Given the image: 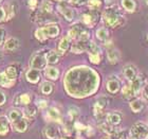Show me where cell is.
Segmentation results:
<instances>
[{"instance_id":"1","label":"cell","mask_w":148,"mask_h":139,"mask_svg":"<svg viewBox=\"0 0 148 139\" xmlns=\"http://www.w3.org/2000/svg\"><path fill=\"white\" fill-rule=\"evenodd\" d=\"M102 18L106 26L113 29L120 28L126 24V18L116 4L106 6V9L102 14Z\"/></svg>"},{"instance_id":"2","label":"cell","mask_w":148,"mask_h":139,"mask_svg":"<svg viewBox=\"0 0 148 139\" xmlns=\"http://www.w3.org/2000/svg\"><path fill=\"white\" fill-rule=\"evenodd\" d=\"M59 27L56 24H48L42 28L37 29L35 31L34 35L35 38L39 41H45L48 38H54V37L59 35Z\"/></svg>"},{"instance_id":"3","label":"cell","mask_w":148,"mask_h":139,"mask_svg":"<svg viewBox=\"0 0 148 139\" xmlns=\"http://www.w3.org/2000/svg\"><path fill=\"white\" fill-rule=\"evenodd\" d=\"M68 37L71 39H78V40H89L90 32L84 28L79 24L72 26L68 31Z\"/></svg>"},{"instance_id":"4","label":"cell","mask_w":148,"mask_h":139,"mask_svg":"<svg viewBox=\"0 0 148 139\" xmlns=\"http://www.w3.org/2000/svg\"><path fill=\"white\" fill-rule=\"evenodd\" d=\"M47 65H48V62H47L46 52H43V51H38V52L34 53L32 55L31 59H30V66H31V68L37 69V70L46 69Z\"/></svg>"},{"instance_id":"5","label":"cell","mask_w":148,"mask_h":139,"mask_svg":"<svg viewBox=\"0 0 148 139\" xmlns=\"http://www.w3.org/2000/svg\"><path fill=\"white\" fill-rule=\"evenodd\" d=\"M130 135L132 139H144L148 136V125L144 122H136L131 127Z\"/></svg>"},{"instance_id":"6","label":"cell","mask_w":148,"mask_h":139,"mask_svg":"<svg viewBox=\"0 0 148 139\" xmlns=\"http://www.w3.org/2000/svg\"><path fill=\"white\" fill-rule=\"evenodd\" d=\"M109 101L107 97H101L99 99H97L94 106H93V114L97 119H103L105 118V108L108 106Z\"/></svg>"},{"instance_id":"7","label":"cell","mask_w":148,"mask_h":139,"mask_svg":"<svg viewBox=\"0 0 148 139\" xmlns=\"http://www.w3.org/2000/svg\"><path fill=\"white\" fill-rule=\"evenodd\" d=\"M99 12L94 11V10H90L88 12H85L82 15V21L84 25H86L87 27H94L99 21Z\"/></svg>"},{"instance_id":"8","label":"cell","mask_w":148,"mask_h":139,"mask_svg":"<svg viewBox=\"0 0 148 139\" xmlns=\"http://www.w3.org/2000/svg\"><path fill=\"white\" fill-rule=\"evenodd\" d=\"M88 52H89V59L92 64L97 65V64L101 63V61H102V53H101V50H99V46L95 43H93V41L90 43V47Z\"/></svg>"},{"instance_id":"9","label":"cell","mask_w":148,"mask_h":139,"mask_svg":"<svg viewBox=\"0 0 148 139\" xmlns=\"http://www.w3.org/2000/svg\"><path fill=\"white\" fill-rule=\"evenodd\" d=\"M57 9L58 11L62 14V16L65 17L66 20H68V21H72L74 19V16H75V13H74L73 10L68 6L66 4L65 2H60L57 6Z\"/></svg>"},{"instance_id":"10","label":"cell","mask_w":148,"mask_h":139,"mask_svg":"<svg viewBox=\"0 0 148 139\" xmlns=\"http://www.w3.org/2000/svg\"><path fill=\"white\" fill-rule=\"evenodd\" d=\"M130 86L132 88V90L134 91L136 95L143 90L144 86H145V79H144V75L143 74H138V77L132 81V82H130Z\"/></svg>"},{"instance_id":"11","label":"cell","mask_w":148,"mask_h":139,"mask_svg":"<svg viewBox=\"0 0 148 139\" xmlns=\"http://www.w3.org/2000/svg\"><path fill=\"white\" fill-rule=\"evenodd\" d=\"M106 87H107V90L110 93H117L121 89L120 80L116 77H109L108 81H107V84H106Z\"/></svg>"},{"instance_id":"12","label":"cell","mask_w":148,"mask_h":139,"mask_svg":"<svg viewBox=\"0 0 148 139\" xmlns=\"http://www.w3.org/2000/svg\"><path fill=\"white\" fill-rule=\"evenodd\" d=\"M90 40H77L76 43L73 44L71 47V50L73 53H83L85 51H88L90 47Z\"/></svg>"},{"instance_id":"13","label":"cell","mask_w":148,"mask_h":139,"mask_svg":"<svg viewBox=\"0 0 148 139\" xmlns=\"http://www.w3.org/2000/svg\"><path fill=\"white\" fill-rule=\"evenodd\" d=\"M121 8L127 13H134L138 10V1L136 0H121Z\"/></svg>"},{"instance_id":"14","label":"cell","mask_w":148,"mask_h":139,"mask_svg":"<svg viewBox=\"0 0 148 139\" xmlns=\"http://www.w3.org/2000/svg\"><path fill=\"white\" fill-rule=\"evenodd\" d=\"M107 57H108V61L110 64L115 65V64H117L119 61H120L121 54H120V52H119V50L111 46L107 48Z\"/></svg>"},{"instance_id":"15","label":"cell","mask_w":148,"mask_h":139,"mask_svg":"<svg viewBox=\"0 0 148 139\" xmlns=\"http://www.w3.org/2000/svg\"><path fill=\"white\" fill-rule=\"evenodd\" d=\"M124 75L129 82H132L136 77H138V70H136V66L133 65H126L123 69Z\"/></svg>"},{"instance_id":"16","label":"cell","mask_w":148,"mask_h":139,"mask_svg":"<svg viewBox=\"0 0 148 139\" xmlns=\"http://www.w3.org/2000/svg\"><path fill=\"white\" fill-rule=\"evenodd\" d=\"M25 79L28 82L32 84H37L40 81V72L39 70L34 68L29 69L27 72H25Z\"/></svg>"},{"instance_id":"17","label":"cell","mask_w":148,"mask_h":139,"mask_svg":"<svg viewBox=\"0 0 148 139\" xmlns=\"http://www.w3.org/2000/svg\"><path fill=\"white\" fill-rule=\"evenodd\" d=\"M71 47V38H69L68 36L62 37L60 41L58 44V48H57V51H58L59 55H62L65 54Z\"/></svg>"},{"instance_id":"18","label":"cell","mask_w":148,"mask_h":139,"mask_svg":"<svg viewBox=\"0 0 148 139\" xmlns=\"http://www.w3.org/2000/svg\"><path fill=\"white\" fill-rule=\"evenodd\" d=\"M19 45L20 43L16 37H10L4 41V49L8 51H14V50L18 49Z\"/></svg>"},{"instance_id":"19","label":"cell","mask_w":148,"mask_h":139,"mask_svg":"<svg viewBox=\"0 0 148 139\" xmlns=\"http://www.w3.org/2000/svg\"><path fill=\"white\" fill-rule=\"evenodd\" d=\"M10 131V120L5 116H0V136H4Z\"/></svg>"},{"instance_id":"20","label":"cell","mask_w":148,"mask_h":139,"mask_svg":"<svg viewBox=\"0 0 148 139\" xmlns=\"http://www.w3.org/2000/svg\"><path fill=\"white\" fill-rule=\"evenodd\" d=\"M106 119H107V123H109L110 125H117V124L121 123L122 121V117H121L120 113H116V111H113V113H110L106 116Z\"/></svg>"},{"instance_id":"21","label":"cell","mask_w":148,"mask_h":139,"mask_svg":"<svg viewBox=\"0 0 148 139\" xmlns=\"http://www.w3.org/2000/svg\"><path fill=\"white\" fill-rule=\"evenodd\" d=\"M45 75H46L49 80L55 81L58 79L59 77V70L54 66H50L45 69Z\"/></svg>"},{"instance_id":"22","label":"cell","mask_w":148,"mask_h":139,"mask_svg":"<svg viewBox=\"0 0 148 139\" xmlns=\"http://www.w3.org/2000/svg\"><path fill=\"white\" fill-rule=\"evenodd\" d=\"M47 115H48V118H49L50 120L54 121V122H58V123H60V122L62 121V115H60L58 109L55 107L49 108V109H48V114Z\"/></svg>"},{"instance_id":"23","label":"cell","mask_w":148,"mask_h":139,"mask_svg":"<svg viewBox=\"0 0 148 139\" xmlns=\"http://www.w3.org/2000/svg\"><path fill=\"white\" fill-rule=\"evenodd\" d=\"M28 119L25 117L21 118V119H19L18 121H16V122H14L13 123V125H14V129H15L17 132H19V133H23V132H25L27 131V129H28Z\"/></svg>"},{"instance_id":"24","label":"cell","mask_w":148,"mask_h":139,"mask_svg":"<svg viewBox=\"0 0 148 139\" xmlns=\"http://www.w3.org/2000/svg\"><path fill=\"white\" fill-rule=\"evenodd\" d=\"M45 135L48 139H56L58 137V129L55 125L50 124L45 129Z\"/></svg>"},{"instance_id":"25","label":"cell","mask_w":148,"mask_h":139,"mask_svg":"<svg viewBox=\"0 0 148 139\" xmlns=\"http://www.w3.org/2000/svg\"><path fill=\"white\" fill-rule=\"evenodd\" d=\"M4 11H5V21L12 19L14 16H15L16 12H17V6H16L15 3H8L6 6L4 8Z\"/></svg>"},{"instance_id":"26","label":"cell","mask_w":148,"mask_h":139,"mask_svg":"<svg viewBox=\"0 0 148 139\" xmlns=\"http://www.w3.org/2000/svg\"><path fill=\"white\" fill-rule=\"evenodd\" d=\"M46 56H47V62H48V64H51V65L58 63V61H59L58 52H56L54 50L48 51V52L46 53Z\"/></svg>"},{"instance_id":"27","label":"cell","mask_w":148,"mask_h":139,"mask_svg":"<svg viewBox=\"0 0 148 139\" xmlns=\"http://www.w3.org/2000/svg\"><path fill=\"white\" fill-rule=\"evenodd\" d=\"M30 103H31V95H29V93H21L15 100V104L17 105H29Z\"/></svg>"},{"instance_id":"28","label":"cell","mask_w":148,"mask_h":139,"mask_svg":"<svg viewBox=\"0 0 148 139\" xmlns=\"http://www.w3.org/2000/svg\"><path fill=\"white\" fill-rule=\"evenodd\" d=\"M96 37L99 38V40H102V41H107L109 39V31L107 28H99L96 30V33H95Z\"/></svg>"},{"instance_id":"29","label":"cell","mask_w":148,"mask_h":139,"mask_svg":"<svg viewBox=\"0 0 148 139\" xmlns=\"http://www.w3.org/2000/svg\"><path fill=\"white\" fill-rule=\"evenodd\" d=\"M0 77H1V80H0V85L2 87H11L14 85L15 83V80H11L8 75L5 74V72H0Z\"/></svg>"},{"instance_id":"30","label":"cell","mask_w":148,"mask_h":139,"mask_svg":"<svg viewBox=\"0 0 148 139\" xmlns=\"http://www.w3.org/2000/svg\"><path fill=\"white\" fill-rule=\"evenodd\" d=\"M130 108H131V111H134V113H140V111H142V109L144 108V103H143L142 100L134 99L130 102Z\"/></svg>"},{"instance_id":"31","label":"cell","mask_w":148,"mask_h":139,"mask_svg":"<svg viewBox=\"0 0 148 139\" xmlns=\"http://www.w3.org/2000/svg\"><path fill=\"white\" fill-rule=\"evenodd\" d=\"M25 116L22 115L21 111H19V109H12V111H9V120L11 121V122H16V121H18L19 119H21V118H23Z\"/></svg>"},{"instance_id":"32","label":"cell","mask_w":148,"mask_h":139,"mask_svg":"<svg viewBox=\"0 0 148 139\" xmlns=\"http://www.w3.org/2000/svg\"><path fill=\"white\" fill-rule=\"evenodd\" d=\"M36 113H37V109L35 106H32V105H29L27 107L25 108V111H23V116H25L27 119H33V118L36 116Z\"/></svg>"},{"instance_id":"33","label":"cell","mask_w":148,"mask_h":139,"mask_svg":"<svg viewBox=\"0 0 148 139\" xmlns=\"http://www.w3.org/2000/svg\"><path fill=\"white\" fill-rule=\"evenodd\" d=\"M40 12L45 14H52L53 12V4L48 0H45L40 6Z\"/></svg>"},{"instance_id":"34","label":"cell","mask_w":148,"mask_h":139,"mask_svg":"<svg viewBox=\"0 0 148 139\" xmlns=\"http://www.w3.org/2000/svg\"><path fill=\"white\" fill-rule=\"evenodd\" d=\"M99 129L103 131V132H105V133H107L108 135H110V136H113L114 134L116 133L117 131L114 129L113 125H110L109 123H103L99 125Z\"/></svg>"},{"instance_id":"35","label":"cell","mask_w":148,"mask_h":139,"mask_svg":"<svg viewBox=\"0 0 148 139\" xmlns=\"http://www.w3.org/2000/svg\"><path fill=\"white\" fill-rule=\"evenodd\" d=\"M40 89H41V93L43 95H50V93H52L53 89H54V86L50 82H43L41 84V86H40Z\"/></svg>"},{"instance_id":"36","label":"cell","mask_w":148,"mask_h":139,"mask_svg":"<svg viewBox=\"0 0 148 139\" xmlns=\"http://www.w3.org/2000/svg\"><path fill=\"white\" fill-rule=\"evenodd\" d=\"M122 95H123V97L124 98H126V99H130V98H133V97L136 96V93H134V91L132 90V88H131V86H130V84L123 87V89H122Z\"/></svg>"},{"instance_id":"37","label":"cell","mask_w":148,"mask_h":139,"mask_svg":"<svg viewBox=\"0 0 148 139\" xmlns=\"http://www.w3.org/2000/svg\"><path fill=\"white\" fill-rule=\"evenodd\" d=\"M4 72H5V74L10 77V79H11V80H15L16 77H17V74H18V72H17V68L13 65L6 67V69L4 70Z\"/></svg>"},{"instance_id":"38","label":"cell","mask_w":148,"mask_h":139,"mask_svg":"<svg viewBox=\"0 0 148 139\" xmlns=\"http://www.w3.org/2000/svg\"><path fill=\"white\" fill-rule=\"evenodd\" d=\"M102 4H103V0H88V6H89L90 10L97 11L99 9H101Z\"/></svg>"},{"instance_id":"39","label":"cell","mask_w":148,"mask_h":139,"mask_svg":"<svg viewBox=\"0 0 148 139\" xmlns=\"http://www.w3.org/2000/svg\"><path fill=\"white\" fill-rule=\"evenodd\" d=\"M25 2L29 9L36 10L38 4H39V0H25Z\"/></svg>"},{"instance_id":"40","label":"cell","mask_w":148,"mask_h":139,"mask_svg":"<svg viewBox=\"0 0 148 139\" xmlns=\"http://www.w3.org/2000/svg\"><path fill=\"white\" fill-rule=\"evenodd\" d=\"M74 127H75V129H76L78 132H85V131H87L89 127H86V125H84L83 123H80V122H75V124H74Z\"/></svg>"},{"instance_id":"41","label":"cell","mask_w":148,"mask_h":139,"mask_svg":"<svg viewBox=\"0 0 148 139\" xmlns=\"http://www.w3.org/2000/svg\"><path fill=\"white\" fill-rule=\"evenodd\" d=\"M78 114H79V111L77 109L76 107H74V106H72L70 109H69V116L71 118H75L78 116Z\"/></svg>"},{"instance_id":"42","label":"cell","mask_w":148,"mask_h":139,"mask_svg":"<svg viewBox=\"0 0 148 139\" xmlns=\"http://www.w3.org/2000/svg\"><path fill=\"white\" fill-rule=\"evenodd\" d=\"M71 4L73 6H84V4H88V0H69Z\"/></svg>"},{"instance_id":"43","label":"cell","mask_w":148,"mask_h":139,"mask_svg":"<svg viewBox=\"0 0 148 139\" xmlns=\"http://www.w3.org/2000/svg\"><path fill=\"white\" fill-rule=\"evenodd\" d=\"M37 106L39 108H46L48 106V102L46 100H38L37 101Z\"/></svg>"},{"instance_id":"44","label":"cell","mask_w":148,"mask_h":139,"mask_svg":"<svg viewBox=\"0 0 148 139\" xmlns=\"http://www.w3.org/2000/svg\"><path fill=\"white\" fill-rule=\"evenodd\" d=\"M5 11H4V8H0V22L5 21Z\"/></svg>"},{"instance_id":"45","label":"cell","mask_w":148,"mask_h":139,"mask_svg":"<svg viewBox=\"0 0 148 139\" xmlns=\"http://www.w3.org/2000/svg\"><path fill=\"white\" fill-rule=\"evenodd\" d=\"M5 101H6L5 93H3L2 90H0V106L4 104V103H5Z\"/></svg>"},{"instance_id":"46","label":"cell","mask_w":148,"mask_h":139,"mask_svg":"<svg viewBox=\"0 0 148 139\" xmlns=\"http://www.w3.org/2000/svg\"><path fill=\"white\" fill-rule=\"evenodd\" d=\"M4 37H5V31H4V29L0 28V46L4 41Z\"/></svg>"},{"instance_id":"47","label":"cell","mask_w":148,"mask_h":139,"mask_svg":"<svg viewBox=\"0 0 148 139\" xmlns=\"http://www.w3.org/2000/svg\"><path fill=\"white\" fill-rule=\"evenodd\" d=\"M143 97L145 98V100H147L148 101V83L145 84V86H144V88H143Z\"/></svg>"},{"instance_id":"48","label":"cell","mask_w":148,"mask_h":139,"mask_svg":"<svg viewBox=\"0 0 148 139\" xmlns=\"http://www.w3.org/2000/svg\"><path fill=\"white\" fill-rule=\"evenodd\" d=\"M105 139H116V138H114L113 136H110V137H108V138H105Z\"/></svg>"},{"instance_id":"49","label":"cell","mask_w":148,"mask_h":139,"mask_svg":"<svg viewBox=\"0 0 148 139\" xmlns=\"http://www.w3.org/2000/svg\"><path fill=\"white\" fill-rule=\"evenodd\" d=\"M144 2H145V4L148 6V0H144Z\"/></svg>"},{"instance_id":"50","label":"cell","mask_w":148,"mask_h":139,"mask_svg":"<svg viewBox=\"0 0 148 139\" xmlns=\"http://www.w3.org/2000/svg\"><path fill=\"white\" fill-rule=\"evenodd\" d=\"M55 1H62V0H55Z\"/></svg>"},{"instance_id":"51","label":"cell","mask_w":148,"mask_h":139,"mask_svg":"<svg viewBox=\"0 0 148 139\" xmlns=\"http://www.w3.org/2000/svg\"><path fill=\"white\" fill-rule=\"evenodd\" d=\"M146 37H147V41H148V34H147V36H146Z\"/></svg>"},{"instance_id":"52","label":"cell","mask_w":148,"mask_h":139,"mask_svg":"<svg viewBox=\"0 0 148 139\" xmlns=\"http://www.w3.org/2000/svg\"><path fill=\"white\" fill-rule=\"evenodd\" d=\"M1 1H2V0H0V2H1Z\"/></svg>"},{"instance_id":"53","label":"cell","mask_w":148,"mask_h":139,"mask_svg":"<svg viewBox=\"0 0 148 139\" xmlns=\"http://www.w3.org/2000/svg\"><path fill=\"white\" fill-rule=\"evenodd\" d=\"M76 139H80V138H76Z\"/></svg>"},{"instance_id":"54","label":"cell","mask_w":148,"mask_h":139,"mask_svg":"<svg viewBox=\"0 0 148 139\" xmlns=\"http://www.w3.org/2000/svg\"><path fill=\"white\" fill-rule=\"evenodd\" d=\"M147 139H148V136H147Z\"/></svg>"}]
</instances>
